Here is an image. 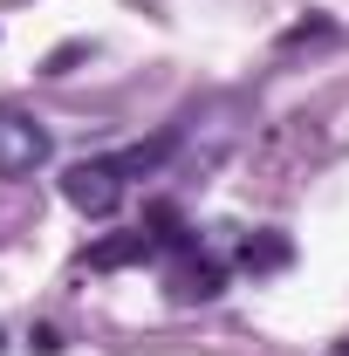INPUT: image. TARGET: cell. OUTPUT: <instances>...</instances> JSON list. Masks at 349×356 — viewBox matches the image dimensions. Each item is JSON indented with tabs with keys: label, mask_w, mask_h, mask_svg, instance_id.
Returning <instances> with one entry per match:
<instances>
[{
	"label": "cell",
	"mask_w": 349,
	"mask_h": 356,
	"mask_svg": "<svg viewBox=\"0 0 349 356\" xmlns=\"http://www.w3.org/2000/svg\"><path fill=\"white\" fill-rule=\"evenodd\" d=\"M48 131L28 117V110H14V103H0V178H28L48 165Z\"/></svg>",
	"instance_id": "cell-3"
},
{
	"label": "cell",
	"mask_w": 349,
	"mask_h": 356,
	"mask_svg": "<svg viewBox=\"0 0 349 356\" xmlns=\"http://www.w3.org/2000/svg\"><path fill=\"white\" fill-rule=\"evenodd\" d=\"M233 261L247 267V274H281V267L295 261V240H288V233H247Z\"/></svg>",
	"instance_id": "cell-5"
},
{
	"label": "cell",
	"mask_w": 349,
	"mask_h": 356,
	"mask_svg": "<svg viewBox=\"0 0 349 356\" xmlns=\"http://www.w3.org/2000/svg\"><path fill=\"white\" fill-rule=\"evenodd\" d=\"M336 356H349V343H343V350H336Z\"/></svg>",
	"instance_id": "cell-8"
},
{
	"label": "cell",
	"mask_w": 349,
	"mask_h": 356,
	"mask_svg": "<svg viewBox=\"0 0 349 356\" xmlns=\"http://www.w3.org/2000/svg\"><path fill=\"white\" fill-rule=\"evenodd\" d=\"M219 288H226V261H219L213 247H178L172 267H165V295H172L178 309H192V302H213Z\"/></svg>",
	"instance_id": "cell-2"
},
{
	"label": "cell",
	"mask_w": 349,
	"mask_h": 356,
	"mask_svg": "<svg viewBox=\"0 0 349 356\" xmlns=\"http://www.w3.org/2000/svg\"><path fill=\"white\" fill-rule=\"evenodd\" d=\"M165 247H158V233L151 226H131V233H110V240H96L89 247V267L96 274H110V267H144V261H158Z\"/></svg>",
	"instance_id": "cell-4"
},
{
	"label": "cell",
	"mask_w": 349,
	"mask_h": 356,
	"mask_svg": "<svg viewBox=\"0 0 349 356\" xmlns=\"http://www.w3.org/2000/svg\"><path fill=\"white\" fill-rule=\"evenodd\" d=\"M124 192H131L124 151H117V158H76V165L62 172V199H69L83 220H110V213L124 206Z\"/></svg>",
	"instance_id": "cell-1"
},
{
	"label": "cell",
	"mask_w": 349,
	"mask_h": 356,
	"mask_svg": "<svg viewBox=\"0 0 349 356\" xmlns=\"http://www.w3.org/2000/svg\"><path fill=\"white\" fill-rule=\"evenodd\" d=\"M83 55H89V42H62V48H55V55L42 62V76H69V69H76Z\"/></svg>",
	"instance_id": "cell-6"
},
{
	"label": "cell",
	"mask_w": 349,
	"mask_h": 356,
	"mask_svg": "<svg viewBox=\"0 0 349 356\" xmlns=\"http://www.w3.org/2000/svg\"><path fill=\"white\" fill-rule=\"evenodd\" d=\"M28 350H35V356H62V336H55V329H35Z\"/></svg>",
	"instance_id": "cell-7"
}]
</instances>
